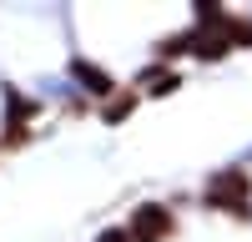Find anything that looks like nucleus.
I'll return each instance as SVG.
<instances>
[{
  "label": "nucleus",
  "mask_w": 252,
  "mask_h": 242,
  "mask_svg": "<svg viewBox=\"0 0 252 242\" xmlns=\"http://www.w3.org/2000/svg\"><path fill=\"white\" fill-rule=\"evenodd\" d=\"M207 207H222L232 217H252V177L247 167H227L207 182Z\"/></svg>",
  "instance_id": "nucleus-1"
},
{
  "label": "nucleus",
  "mask_w": 252,
  "mask_h": 242,
  "mask_svg": "<svg viewBox=\"0 0 252 242\" xmlns=\"http://www.w3.org/2000/svg\"><path fill=\"white\" fill-rule=\"evenodd\" d=\"M172 227H177L172 212L157 207V202H146V207H136V217H131V227H126V232H131V242H166Z\"/></svg>",
  "instance_id": "nucleus-2"
},
{
  "label": "nucleus",
  "mask_w": 252,
  "mask_h": 242,
  "mask_svg": "<svg viewBox=\"0 0 252 242\" xmlns=\"http://www.w3.org/2000/svg\"><path fill=\"white\" fill-rule=\"evenodd\" d=\"M71 71H76V81H81L91 96H111V91H116V86H111V76L101 71V66H91V60H76Z\"/></svg>",
  "instance_id": "nucleus-3"
},
{
  "label": "nucleus",
  "mask_w": 252,
  "mask_h": 242,
  "mask_svg": "<svg viewBox=\"0 0 252 242\" xmlns=\"http://www.w3.org/2000/svg\"><path fill=\"white\" fill-rule=\"evenodd\" d=\"M141 86L152 91V96H166V91H177L182 81H177L172 71H161V66H152V71H141Z\"/></svg>",
  "instance_id": "nucleus-4"
},
{
  "label": "nucleus",
  "mask_w": 252,
  "mask_h": 242,
  "mask_svg": "<svg viewBox=\"0 0 252 242\" xmlns=\"http://www.w3.org/2000/svg\"><path fill=\"white\" fill-rule=\"evenodd\" d=\"M136 106V96H111V106H106V121H126Z\"/></svg>",
  "instance_id": "nucleus-5"
},
{
  "label": "nucleus",
  "mask_w": 252,
  "mask_h": 242,
  "mask_svg": "<svg viewBox=\"0 0 252 242\" xmlns=\"http://www.w3.org/2000/svg\"><path fill=\"white\" fill-rule=\"evenodd\" d=\"M96 242H131V232H126V227H106Z\"/></svg>",
  "instance_id": "nucleus-6"
}]
</instances>
